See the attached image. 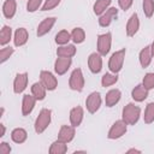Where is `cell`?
<instances>
[{
    "instance_id": "13",
    "label": "cell",
    "mask_w": 154,
    "mask_h": 154,
    "mask_svg": "<svg viewBox=\"0 0 154 154\" xmlns=\"http://www.w3.org/2000/svg\"><path fill=\"white\" fill-rule=\"evenodd\" d=\"M76 135V128L70 125H61L58 132V140L65 142V143H70Z\"/></svg>"
},
{
    "instance_id": "7",
    "label": "cell",
    "mask_w": 154,
    "mask_h": 154,
    "mask_svg": "<svg viewBox=\"0 0 154 154\" xmlns=\"http://www.w3.org/2000/svg\"><path fill=\"white\" fill-rule=\"evenodd\" d=\"M102 105V97L99 91L90 93L85 99V108L90 114L96 113Z\"/></svg>"
},
{
    "instance_id": "30",
    "label": "cell",
    "mask_w": 154,
    "mask_h": 154,
    "mask_svg": "<svg viewBox=\"0 0 154 154\" xmlns=\"http://www.w3.org/2000/svg\"><path fill=\"white\" fill-rule=\"evenodd\" d=\"M118 82V73H113V72H106L102 77H101V85L103 88L111 87L113 84H116Z\"/></svg>"
},
{
    "instance_id": "25",
    "label": "cell",
    "mask_w": 154,
    "mask_h": 154,
    "mask_svg": "<svg viewBox=\"0 0 154 154\" xmlns=\"http://www.w3.org/2000/svg\"><path fill=\"white\" fill-rule=\"evenodd\" d=\"M11 140L17 143V144H22L28 140V132L25 129L23 128H16L11 131Z\"/></svg>"
},
{
    "instance_id": "32",
    "label": "cell",
    "mask_w": 154,
    "mask_h": 154,
    "mask_svg": "<svg viewBox=\"0 0 154 154\" xmlns=\"http://www.w3.org/2000/svg\"><path fill=\"white\" fill-rule=\"evenodd\" d=\"M143 120L146 124H152L154 123V101L149 102L146 108H144V114H143Z\"/></svg>"
},
{
    "instance_id": "3",
    "label": "cell",
    "mask_w": 154,
    "mask_h": 154,
    "mask_svg": "<svg viewBox=\"0 0 154 154\" xmlns=\"http://www.w3.org/2000/svg\"><path fill=\"white\" fill-rule=\"evenodd\" d=\"M125 54H126V48H122L112 53L108 60V69L113 73H118L122 71L124 60H125Z\"/></svg>"
},
{
    "instance_id": "10",
    "label": "cell",
    "mask_w": 154,
    "mask_h": 154,
    "mask_svg": "<svg viewBox=\"0 0 154 154\" xmlns=\"http://www.w3.org/2000/svg\"><path fill=\"white\" fill-rule=\"evenodd\" d=\"M28 81H29V76L26 72L17 73L13 79V93L22 94L28 87Z\"/></svg>"
},
{
    "instance_id": "11",
    "label": "cell",
    "mask_w": 154,
    "mask_h": 154,
    "mask_svg": "<svg viewBox=\"0 0 154 154\" xmlns=\"http://www.w3.org/2000/svg\"><path fill=\"white\" fill-rule=\"evenodd\" d=\"M71 65H72V58L58 57L55 59V61H54V72L58 76H63L69 71Z\"/></svg>"
},
{
    "instance_id": "16",
    "label": "cell",
    "mask_w": 154,
    "mask_h": 154,
    "mask_svg": "<svg viewBox=\"0 0 154 154\" xmlns=\"http://www.w3.org/2000/svg\"><path fill=\"white\" fill-rule=\"evenodd\" d=\"M36 101L37 100L32 94L23 95V99H22V114L24 117L29 116L32 112V109H34V107L36 105Z\"/></svg>"
},
{
    "instance_id": "1",
    "label": "cell",
    "mask_w": 154,
    "mask_h": 154,
    "mask_svg": "<svg viewBox=\"0 0 154 154\" xmlns=\"http://www.w3.org/2000/svg\"><path fill=\"white\" fill-rule=\"evenodd\" d=\"M141 117V107L134 102H129L122 109V119L128 125H135Z\"/></svg>"
},
{
    "instance_id": "43",
    "label": "cell",
    "mask_w": 154,
    "mask_h": 154,
    "mask_svg": "<svg viewBox=\"0 0 154 154\" xmlns=\"http://www.w3.org/2000/svg\"><path fill=\"white\" fill-rule=\"evenodd\" d=\"M4 112H5V108H4V107H1V109H0V117H2V116H4Z\"/></svg>"
},
{
    "instance_id": "33",
    "label": "cell",
    "mask_w": 154,
    "mask_h": 154,
    "mask_svg": "<svg viewBox=\"0 0 154 154\" xmlns=\"http://www.w3.org/2000/svg\"><path fill=\"white\" fill-rule=\"evenodd\" d=\"M14 53V48L11 47V46H5L0 49V64H4L6 63L11 57L12 54Z\"/></svg>"
},
{
    "instance_id": "2",
    "label": "cell",
    "mask_w": 154,
    "mask_h": 154,
    "mask_svg": "<svg viewBox=\"0 0 154 154\" xmlns=\"http://www.w3.org/2000/svg\"><path fill=\"white\" fill-rule=\"evenodd\" d=\"M52 122V109L49 108H42L38 113V116L36 117L35 119V123H34V129H35V132L36 134H43L47 128L49 126Z\"/></svg>"
},
{
    "instance_id": "17",
    "label": "cell",
    "mask_w": 154,
    "mask_h": 154,
    "mask_svg": "<svg viewBox=\"0 0 154 154\" xmlns=\"http://www.w3.org/2000/svg\"><path fill=\"white\" fill-rule=\"evenodd\" d=\"M84 118V109L82 106H76L70 111V124L75 128H78Z\"/></svg>"
},
{
    "instance_id": "21",
    "label": "cell",
    "mask_w": 154,
    "mask_h": 154,
    "mask_svg": "<svg viewBox=\"0 0 154 154\" xmlns=\"http://www.w3.org/2000/svg\"><path fill=\"white\" fill-rule=\"evenodd\" d=\"M148 94H149V90L147 88H144V85L141 83V84H137L132 90H131V97L136 101V102H142L144 101L147 97H148Z\"/></svg>"
},
{
    "instance_id": "28",
    "label": "cell",
    "mask_w": 154,
    "mask_h": 154,
    "mask_svg": "<svg viewBox=\"0 0 154 154\" xmlns=\"http://www.w3.org/2000/svg\"><path fill=\"white\" fill-rule=\"evenodd\" d=\"M112 4V0H96L93 5V11L96 16H101Z\"/></svg>"
},
{
    "instance_id": "15",
    "label": "cell",
    "mask_w": 154,
    "mask_h": 154,
    "mask_svg": "<svg viewBox=\"0 0 154 154\" xmlns=\"http://www.w3.org/2000/svg\"><path fill=\"white\" fill-rule=\"evenodd\" d=\"M140 29V18H138V14L135 12L130 16V18L128 19L126 22V26H125V32L129 37H132L137 34Z\"/></svg>"
},
{
    "instance_id": "27",
    "label": "cell",
    "mask_w": 154,
    "mask_h": 154,
    "mask_svg": "<svg viewBox=\"0 0 154 154\" xmlns=\"http://www.w3.org/2000/svg\"><path fill=\"white\" fill-rule=\"evenodd\" d=\"M48 152L51 154H65L67 152V143H65V142H63V141H60V140L57 138L49 146Z\"/></svg>"
},
{
    "instance_id": "36",
    "label": "cell",
    "mask_w": 154,
    "mask_h": 154,
    "mask_svg": "<svg viewBox=\"0 0 154 154\" xmlns=\"http://www.w3.org/2000/svg\"><path fill=\"white\" fill-rule=\"evenodd\" d=\"M43 5L42 0H28L26 1V11L28 12H35L38 8H41Z\"/></svg>"
},
{
    "instance_id": "6",
    "label": "cell",
    "mask_w": 154,
    "mask_h": 154,
    "mask_svg": "<svg viewBox=\"0 0 154 154\" xmlns=\"http://www.w3.org/2000/svg\"><path fill=\"white\" fill-rule=\"evenodd\" d=\"M128 131V124L123 120V119H119V120H116L109 130H108V134H107V138L108 140H118L120 137H123Z\"/></svg>"
},
{
    "instance_id": "29",
    "label": "cell",
    "mask_w": 154,
    "mask_h": 154,
    "mask_svg": "<svg viewBox=\"0 0 154 154\" xmlns=\"http://www.w3.org/2000/svg\"><path fill=\"white\" fill-rule=\"evenodd\" d=\"M71 40L75 45H79V43H83L84 40H85V31L83 28H73L72 31H71Z\"/></svg>"
},
{
    "instance_id": "41",
    "label": "cell",
    "mask_w": 154,
    "mask_h": 154,
    "mask_svg": "<svg viewBox=\"0 0 154 154\" xmlns=\"http://www.w3.org/2000/svg\"><path fill=\"white\" fill-rule=\"evenodd\" d=\"M126 153H141L140 149H136V148H130L126 150Z\"/></svg>"
},
{
    "instance_id": "12",
    "label": "cell",
    "mask_w": 154,
    "mask_h": 154,
    "mask_svg": "<svg viewBox=\"0 0 154 154\" xmlns=\"http://www.w3.org/2000/svg\"><path fill=\"white\" fill-rule=\"evenodd\" d=\"M118 16V8L116 7H108L101 16H99V25L102 28H107L111 25L113 19Z\"/></svg>"
},
{
    "instance_id": "18",
    "label": "cell",
    "mask_w": 154,
    "mask_h": 154,
    "mask_svg": "<svg viewBox=\"0 0 154 154\" xmlns=\"http://www.w3.org/2000/svg\"><path fill=\"white\" fill-rule=\"evenodd\" d=\"M29 40V32L25 28H18L16 29L13 34V45L14 47H22L24 46Z\"/></svg>"
},
{
    "instance_id": "42",
    "label": "cell",
    "mask_w": 154,
    "mask_h": 154,
    "mask_svg": "<svg viewBox=\"0 0 154 154\" xmlns=\"http://www.w3.org/2000/svg\"><path fill=\"white\" fill-rule=\"evenodd\" d=\"M150 51H152V55H153V58H154V41H153L152 45H150Z\"/></svg>"
},
{
    "instance_id": "37",
    "label": "cell",
    "mask_w": 154,
    "mask_h": 154,
    "mask_svg": "<svg viewBox=\"0 0 154 154\" xmlns=\"http://www.w3.org/2000/svg\"><path fill=\"white\" fill-rule=\"evenodd\" d=\"M60 2H61V0H45L43 5L41 7V11H51V10L55 8Z\"/></svg>"
},
{
    "instance_id": "31",
    "label": "cell",
    "mask_w": 154,
    "mask_h": 154,
    "mask_svg": "<svg viewBox=\"0 0 154 154\" xmlns=\"http://www.w3.org/2000/svg\"><path fill=\"white\" fill-rule=\"evenodd\" d=\"M71 40V32H69L67 30L63 29L60 31L57 32L55 37H54V41L58 46H63V45H67L69 41Z\"/></svg>"
},
{
    "instance_id": "14",
    "label": "cell",
    "mask_w": 154,
    "mask_h": 154,
    "mask_svg": "<svg viewBox=\"0 0 154 154\" xmlns=\"http://www.w3.org/2000/svg\"><path fill=\"white\" fill-rule=\"evenodd\" d=\"M55 22H57V18H55V17H47V18H45V19L37 25L36 35H37L38 37H42V36L47 35V34L53 29Z\"/></svg>"
},
{
    "instance_id": "40",
    "label": "cell",
    "mask_w": 154,
    "mask_h": 154,
    "mask_svg": "<svg viewBox=\"0 0 154 154\" xmlns=\"http://www.w3.org/2000/svg\"><path fill=\"white\" fill-rule=\"evenodd\" d=\"M0 129H1V131H0V137H4V136H5V132H6V126H5L4 124H0Z\"/></svg>"
},
{
    "instance_id": "23",
    "label": "cell",
    "mask_w": 154,
    "mask_h": 154,
    "mask_svg": "<svg viewBox=\"0 0 154 154\" xmlns=\"http://www.w3.org/2000/svg\"><path fill=\"white\" fill-rule=\"evenodd\" d=\"M152 59H153V55H152V51H150V46H146L143 47L141 51H140V54H138V60H140V64L143 69L148 67L152 63Z\"/></svg>"
},
{
    "instance_id": "38",
    "label": "cell",
    "mask_w": 154,
    "mask_h": 154,
    "mask_svg": "<svg viewBox=\"0 0 154 154\" xmlns=\"http://www.w3.org/2000/svg\"><path fill=\"white\" fill-rule=\"evenodd\" d=\"M132 4H134V0H118V5L123 11H128L132 6Z\"/></svg>"
},
{
    "instance_id": "20",
    "label": "cell",
    "mask_w": 154,
    "mask_h": 154,
    "mask_svg": "<svg viewBox=\"0 0 154 154\" xmlns=\"http://www.w3.org/2000/svg\"><path fill=\"white\" fill-rule=\"evenodd\" d=\"M17 12V0H5L2 4V14L6 19H12Z\"/></svg>"
},
{
    "instance_id": "9",
    "label": "cell",
    "mask_w": 154,
    "mask_h": 154,
    "mask_svg": "<svg viewBox=\"0 0 154 154\" xmlns=\"http://www.w3.org/2000/svg\"><path fill=\"white\" fill-rule=\"evenodd\" d=\"M88 67L91 73H99L102 70V55L99 52H93L88 57Z\"/></svg>"
},
{
    "instance_id": "22",
    "label": "cell",
    "mask_w": 154,
    "mask_h": 154,
    "mask_svg": "<svg viewBox=\"0 0 154 154\" xmlns=\"http://www.w3.org/2000/svg\"><path fill=\"white\" fill-rule=\"evenodd\" d=\"M77 53V48L75 45H63V46H58L57 48V55L58 57H63V58H72L75 57Z\"/></svg>"
},
{
    "instance_id": "35",
    "label": "cell",
    "mask_w": 154,
    "mask_h": 154,
    "mask_svg": "<svg viewBox=\"0 0 154 154\" xmlns=\"http://www.w3.org/2000/svg\"><path fill=\"white\" fill-rule=\"evenodd\" d=\"M142 84L144 85V88H147L148 90L154 89V72H148L144 75L143 79H142Z\"/></svg>"
},
{
    "instance_id": "26",
    "label": "cell",
    "mask_w": 154,
    "mask_h": 154,
    "mask_svg": "<svg viewBox=\"0 0 154 154\" xmlns=\"http://www.w3.org/2000/svg\"><path fill=\"white\" fill-rule=\"evenodd\" d=\"M13 40V34H12V28L8 25H4L0 30V46L5 47L6 45L10 43V41Z\"/></svg>"
},
{
    "instance_id": "4",
    "label": "cell",
    "mask_w": 154,
    "mask_h": 154,
    "mask_svg": "<svg viewBox=\"0 0 154 154\" xmlns=\"http://www.w3.org/2000/svg\"><path fill=\"white\" fill-rule=\"evenodd\" d=\"M84 84H85V81H84V76H83L82 69H79V67L75 69L71 72L70 78H69L70 89L75 90V91H82L83 88H84Z\"/></svg>"
},
{
    "instance_id": "5",
    "label": "cell",
    "mask_w": 154,
    "mask_h": 154,
    "mask_svg": "<svg viewBox=\"0 0 154 154\" xmlns=\"http://www.w3.org/2000/svg\"><path fill=\"white\" fill-rule=\"evenodd\" d=\"M111 47H112V34L111 32L100 34L96 40V52H99L103 57L109 53Z\"/></svg>"
},
{
    "instance_id": "8",
    "label": "cell",
    "mask_w": 154,
    "mask_h": 154,
    "mask_svg": "<svg viewBox=\"0 0 154 154\" xmlns=\"http://www.w3.org/2000/svg\"><path fill=\"white\" fill-rule=\"evenodd\" d=\"M40 82L46 87L48 91H53L58 87V79L55 75L48 70H42L40 72Z\"/></svg>"
},
{
    "instance_id": "39",
    "label": "cell",
    "mask_w": 154,
    "mask_h": 154,
    "mask_svg": "<svg viewBox=\"0 0 154 154\" xmlns=\"http://www.w3.org/2000/svg\"><path fill=\"white\" fill-rule=\"evenodd\" d=\"M12 152V148L11 146L5 142V141H1L0 142V154H10Z\"/></svg>"
},
{
    "instance_id": "24",
    "label": "cell",
    "mask_w": 154,
    "mask_h": 154,
    "mask_svg": "<svg viewBox=\"0 0 154 154\" xmlns=\"http://www.w3.org/2000/svg\"><path fill=\"white\" fill-rule=\"evenodd\" d=\"M30 90H31V94L36 97L37 101H42V100L46 97V95H47V89H46V87H45L41 82H35V83H32Z\"/></svg>"
},
{
    "instance_id": "34",
    "label": "cell",
    "mask_w": 154,
    "mask_h": 154,
    "mask_svg": "<svg viewBox=\"0 0 154 154\" xmlns=\"http://www.w3.org/2000/svg\"><path fill=\"white\" fill-rule=\"evenodd\" d=\"M142 7H143V13L147 18L153 17V14H154V0H143Z\"/></svg>"
},
{
    "instance_id": "19",
    "label": "cell",
    "mask_w": 154,
    "mask_h": 154,
    "mask_svg": "<svg viewBox=\"0 0 154 154\" xmlns=\"http://www.w3.org/2000/svg\"><path fill=\"white\" fill-rule=\"evenodd\" d=\"M122 99V91L119 89H111L106 93V96H105V105L106 107H113L116 106Z\"/></svg>"
}]
</instances>
